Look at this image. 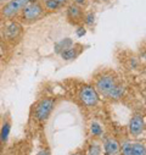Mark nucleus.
<instances>
[{
  "label": "nucleus",
  "instance_id": "7",
  "mask_svg": "<svg viewBox=\"0 0 146 155\" xmlns=\"http://www.w3.org/2000/svg\"><path fill=\"white\" fill-rule=\"evenodd\" d=\"M129 133L134 137L140 136L144 130H145V125H144V117L141 115H134L129 121Z\"/></svg>",
  "mask_w": 146,
  "mask_h": 155
},
{
  "label": "nucleus",
  "instance_id": "26",
  "mask_svg": "<svg viewBox=\"0 0 146 155\" xmlns=\"http://www.w3.org/2000/svg\"><path fill=\"white\" fill-rule=\"evenodd\" d=\"M0 39H2V34H0Z\"/></svg>",
  "mask_w": 146,
  "mask_h": 155
},
{
  "label": "nucleus",
  "instance_id": "12",
  "mask_svg": "<svg viewBox=\"0 0 146 155\" xmlns=\"http://www.w3.org/2000/svg\"><path fill=\"white\" fill-rule=\"evenodd\" d=\"M73 44H75V43H73V41L71 39V38H65V39H61V41L57 42L56 45H55V53L61 54V53L65 51L66 49L71 48Z\"/></svg>",
  "mask_w": 146,
  "mask_h": 155
},
{
  "label": "nucleus",
  "instance_id": "17",
  "mask_svg": "<svg viewBox=\"0 0 146 155\" xmlns=\"http://www.w3.org/2000/svg\"><path fill=\"white\" fill-rule=\"evenodd\" d=\"M132 142H125L122 144V154L123 155H132Z\"/></svg>",
  "mask_w": 146,
  "mask_h": 155
},
{
  "label": "nucleus",
  "instance_id": "4",
  "mask_svg": "<svg viewBox=\"0 0 146 155\" xmlns=\"http://www.w3.org/2000/svg\"><path fill=\"white\" fill-rule=\"evenodd\" d=\"M44 14V8L40 3L38 2H30L24 6L22 10V17L26 22H34L36 20H39Z\"/></svg>",
  "mask_w": 146,
  "mask_h": 155
},
{
  "label": "nucleus",
  "instance_id": "2",
  "mask_svg": "<svg viewBox=\"0 0 146 155\" xmlns=\"http://www.w3.org/2000/svg\"><path fill=\"white\" fill-rule=\"evenodd\" d=\"M78 99L82 103V105H84L85 107H94L97 105L100 100V94L96 92L95 87L85 84L81 87L78 92Z\"/></svg>",
  "mask_w": 146,
  "mask_h": 155
},
{
  "label": "nucleus",
  "instance_id": "13",
  "mask_svg": "<svg viewBox=\"0 0 146 155\" xmlns=\"http://www.w3.org/2000/svg\"><path fill=\"white\" fill-rule=\"evenodd\" d=\"M132 155H146V147L142 143H133Z\"/></svg>",
  "mask_w": 146,
  "mask_h": 155
},
{
  "label": "nucleus",
  "instance_id": "8",
  "mask_svg": "<svg viewBox=\"0 0 146 155\" xmlns=\"http://www.w3.org/2000/svg\"><path fill=\"white\" fill-rule=\"evenodd\" d=\"M22 34V26L17 22H10L4 32V35L8 41H15L18 39L20 35Z\"/></svg>",
  "mask_w": 146,
  "mask_h": 155
},
{
  "label": "nucleus",
  "instance_id": "19",
  "mask_svg": "<svg viewBox=\"0 0 146 155\" xmlns=\"http://www.w3.org/2000/svg\"><path fill=\"white\" fill-rule=\"evenodd\" d=\"M89 155H100V147L99 145H91L89 150Z\"/></svg>",
  "mask_w": 146,
  "mask_h": 155
},
{
  "label": "nucleus",
  "instance_id": "24",
  "mask_svg": "<svg viewBox=\"0 0 146 155\" xmlns=\"http://www.w3.org/2000/svg\"><path fill=\"white\" fill-rule=\"evenodd\" d=\"M73 155H82V154H79V153H77V154H73Z\"/></svg>",
  "mask_w": 146,
  "mask_h": 155
},
{
  "label": "nucleus",
  "instance_id": "9",
  "mask_svg": "<svg viewBox=\"0 0 146 155\" xmlns=\"http://www.w3.org/2000/svg\"><path fill=\"white\" fill-rule=\"evenodd\" d=\"M83 50H84V47H83L82 44H73L71 48L66 49V50L62 51L60 55H61V58H62L65 61H71V60L77 59V58L82 54Z\"/></svg>",
  "mask_w": 146,
  "mask_h": 155
},
{
  "label": "nucleus",
  "instance_id": "27",
  "mask_svg": "<svg viewBox=\"0 0 146 155\" xmlns=\"http://www.w3.org/2000/svg\"><path fill=\"white\" fill-rule=\"evenodd\" d=\"M0 142H2V139H0Z\"/></svg>",
  "mask_w": 146,
  "mask_h": 155
},
{
  "label": "nucleus",
  "instance_id": "15",
  "mask_svg": "<svg viewBox=\"0 0 146 155\" xmlns=\"http://www.w3.org/2000/svg\"><path fill=\"white\" fill-rule=\"evenodd\" d=\"M44 6L46 10H50V11H54V10H57L61 8V4L56 0H45L44 3Z\"/></svg>",
  "mask_w": 146,
  "mask_h": 155
},
{
  "label": "nucleus",
  "instance_id": "5",
  "mask_svg": "<svg viewBox=\"0 0 146 155\" xmlns=\"http://www.w3.org/2000/svg\"><path fill=\"white\" fill-rule=\"evenodd\" d=\"M29 2L30 0H10L9 3L5 4L2 12L5 17H14L18 12H21Z\"/></svg>",
  "mask_w": 146,
  "mask_h": 155
},
{
  "label": "nucleus",
  "instance_id": "16",
  "mask_svg": "<svg viewBox=\"0 0 146 155\" xmlns=\"http://www.w3.org/2000/svg\"><path fill=\"white\" fill-rule=\"evenodd\" d=\"M94 21H95V15H94L93 12H87V14L84 15V21H83V23H85L87 26H91V25L94 23Z\"/></svg>",
  "mask_w": 146,
  "mask_h": 155
},
{
  "label": "nucleus",
  "instance_id": "21",
  "mask_svg": "<svg viewBox=\"0 0 146 155\" xmlns=\"http://www.w3.org/2000/svg\"><path fill=\"white\" fill-rule=\"evenodd\" d=\"M38 155H50V153H49L48 149H43V150H40V151L38 153Z\"/></svg>",
  "mask_w": 146,
  "mask_h": 155
},
{
  "label": "nucleus",
  "instance_id": "3",
  "mask_svg": "<svg viewBox=\"0 0 146 155\" xmlns=\"http://www.w3.org/2000/svg\"><path fill=\"white\" fill-rule=\"evenodd\" d=\"M54 106H55V101L54 99L51 98H44L42 99L38 104L35 105V109H34V117L36 121L39 122H45L54 110Z\"/></svg>",
  "mask_w": 146,
  "mask_h": 155
},
{
  "label": "nucleus",
  "instance_id": "20",
  "mask_svg": "<svg viewBox=\"0 0 146 155\" xmlns=\"http://www.w3.org/2000/svg\"><path fill=\"white\" fill-rule=\"evenodd\" d=\"M75 4L84 9V8L88 5V0H75Z\"/></svg>",
  "mask_w": 146,
  "mask_h": 155
},
{
  "label": "nucleus",
  "instance_id": "22",
  "mask_svg": "<svg viewBox=\"0 0 146 155\" xmlns=\"http://www.w3.org/2000/svg\"><path fill=\"white\" fill-rule=\"evenodd\" d=\"M56 2H59L61 5H63V4H66V3L68 2V0H56Z\"/></svg>",
  "mask_w": 146,
  "mask_h": 155
},
{
  "label": "nucleus",
  "instance_id": "14",
  "mask_svg": "<svg viewBox=\"0 0 146 155\" xmlns=\"http://www.w3.org/2000/svg\"><path fill=\"white\" fill-rule=\"evenodd\" d=\"M9 136H10V124L9 122H5L3 125L2 132H0V139H2V142L6 143L8 139H9Z\"/></svg>",
  "mask_w": 146,
  "mask_h": 155
},
{
  "label": "nucleus",
  "instance_id": "18",
  "mask_svg": "<svg viewBox=\"0 0 146 155\" xmlns=\"http://www.w3.org/2000/svg\"><path fill=\"white\" fill-rule=\"evenodd\" d=\"M101 132H102V130H101L100 125L96 124V122H93V124H91V133L95 134V136H97V134H100Z\"/></svg>",
  "mask_w": 146,
  "mask_h": 155
},
{
  "label": "nucleus",
  "instance_id": "6",
  "mask_svg": "<svg viewBox=\"0 0 146 155\" xmlns=\"http://www.w3.org/2000/svg\"><path fill=\"white\" fill-rule=\"evenodd\" d=\"M84 15H85V12H84L83 8L76 5L75 3L71 4L67 8V20L71 25H75V26L83 25Z\"/></svg>",
  "mask_w": 146,
  "mask_h": 155
},
{
  "label": "nucleus",
  "instance_id": "1",
  "mask_svg": "<svg viewBox=\"0 0 146 155\" xmlns=\"http://www.w3.org/2000/svg\"><path fill=\"white\" fill-rule=\"evenodd\" d=\"M119 82L121 81L117 78L113 73H103V74H101L99 77V78H96V82H95L94 87H95L96 92L100 95L106 98Z\"/></svg>",
  "mask_w": 146,
  "mask_h": 155
},
{
  "label": "nucleus",
  "instance_id": "23",
  "mask_svg": "<svg viewBox=\"0 0 146 155\" xmlns=\"http://www.w3.org/2000/svg\"><path fill=\"white\" fill-rule=\"evenodd\" d=\"M144 125H145V128H146V115H145V117H144Z\"/></svg>",
  "mask_w": 146,
  "mask_h": 155
},
{
  "label": "nucleus",
  "instance_id": "25",
  "mask_svg": "<svg viewBox=\"0 0 146 155\" xmlns=\"http://www.w3.org/2000/svg\"><path fill=\"white\" fill-rule=\"evenodd\" d=\"M145 105H146V97H145Z\"/></svg>",
  "mask_w": 146,
  "mask_h": 155
},
{
  "label": "nucleus",
  "instance_id": "11",
  "mask_svg": "<svg viewBox=\"0 0 146 155\" xmlns=\"http://www.w3.org/2000/svg\"><path fill=\"white\" fill-rule=\"evenodd\" d=\"M105 151L107 155H116L119 151V144L116 139L110 138L105 143Z\"/></svg>",
  "mask_w": 146,
  "mask_h": 155
},
{
  "label": "nucleus",
  "instance_id": "10",
  "mask_svg": "<svg viewBox=\"0 0 146 155\" xmlns=\"http://www.w3.org/2000/svg\"><path fill=\"white\" fill-rule=\"evenodd\" d=\"M124 92H125V87H124V84H123L122 82H119V83L111 91V93H110L106 98H107L108 100L116 101V100H119V99L124 95Z\"/></svg>",
  "mask_w": 146,
  "mask_h": 155
}]
</instances>
